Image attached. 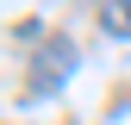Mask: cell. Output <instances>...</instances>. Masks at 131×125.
<instances>
[{"label": "cell", "instance_id": "6da1fadb", "mask_svg": "<svg viewBox=\"0 0 131 125\" xmlns=\"http://www.w3.org/2000/svg\"><path fill=\"white\" fill-rule=\"evenodd\" d=\"M75 62H81V56H75V44H69V38H44L38 50H31V75H25V94H31V100L56 94V88L75 75Z\"/></svg>", "mask_w": 131, "mask_h": 125}, {"label": "cell", "instance_id": "7a4b0ae2", "mask_svg": "<svg viewBox=\"0 0 131 125\" xmlns=\"http://www.w3.org/2000/svg\"><path fill=\"white\" fill-rule=\"evenodd\" d=\"M100 19H106V31H125V38H131V0H106Z\"/></svg>", "mask_w": 131, "mask_h": 125}]
</instances>
